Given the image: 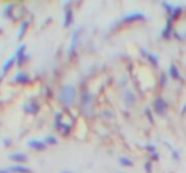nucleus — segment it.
Instances as JSON below:
<instances>
[{
	"label": "nucleus",
	"instance_id": "17",
	"mask_svg": "<svg viewBox=\"0 0 186 173\" xmlns=\"http://www.w3.org/2000/svg\"><path fill=\"white\" fill-rule=\"evenodd\" d=\"M14 5L13 4H9V5H7L5 8H4V11H3V16H4V18H12L13 17V11H14Z\"/></svg>",
	"mask_w": 186,
	"mask_h": 173
},
{
	"label": "nucleus",
	"instance_id": "14",
	"mask_svg": "<svg viewBox=\"0 0 186 173\" xmlns=\"http://www.w3.org/2000/svg\"><path fill=\"white\" fill-rule=\"evenodd\" d=\"M28 27H30V20H26L21 24L19 31H18V39H22L26 36V33H27V31H28Z\"/></svg>",
	"mask_w": 186,
	"mask_h": 173
},
{
	"label": "nucleus",
	"instance_id": "11",
	"mask_svg": "<svg viewBox=\"0 0 186 173\" xmlns=\"http://www.w3.org/2000/svg\"><path fill=\"white\" fill-rule=\"evenodd\" d=\"M40 108H41V106L36 102H32L30 104H26L24 106V112L28 113V115H37L40 112Z\"/></svg>",
	"mask_w": 186,
	"mask_h": 173
},
{
	"label": "nucleus",
	"instance_id": "35",
	"mask_svg": "<svg viewBox=\"0 0 186 173\" xmlns=\"http://www.w3.org/2000/svg\"><path fill=\"white\" fill-rule=\"evenodd\" d=\"M117 173H123V172H117Z\"/></svg>",
	"mask_w": 186,
	"mask_h": 173
},
{
	"label": "nucleus",
	"instance_id": "2",
	"mask_svg": "<svg viewBox=\"0 0 186 173\" xmlns=\"http://www.w3.org/2000/svg\"><path fill=\"white\" fill-rule=\"evenodd\" d=\"M153 107H154V112L159 116H165L167 113V110H168V104L167 102L161 98V97H158L156 101H154V104H153Z\"/></svg>",
	"mask_w": 186,
	"mask_h": 173
},
{
	"label": "nucleus",
	"instance_id": "3",
	"mask_svg": "<svg viewBox=\"0 0 186 173\" xmlns=\"http://www.w3.org/2000/svg\"><path fill=\"white\" fill-rule=\"evenodd\" d=\"M26 50H27V45H26V43L21 45L19 48L17 50V56H16V59H17V64H18V66L24 65L26 62L30 60V55L26 54Z\"/></svg>",
	"mask_w": 186,
	"mask_h": 173
},
{
	"label": "nucleus",
	"instance_id": "36",
	"mask_svg": "<svg viewBox=\"0 0 186 173\" xmlns=\"http://www.w3.org/2000/svg\"><path fill=\"white\" fill-rule=\"evenodd\" d=\"M0 32H2V28H0Z\"/></svg>",
	"mask_w": 186,
	"mask_h": 173
},
{
	"label": "nucleus",
	"instance_id": "23",
	"mask_svg": "<svg viewBox=\"0 0 186 173\" xmlns=\"http://www.w3.org/2000/svg\"><path fill=\"white\" fill-rule=\"evenodd\" d=\"M162 5H163V8H165V9H166V10L168 11V14L171 16V14H172V11H174V9H175V8L172 7L171 4H168V3H165V2L162 3Z\"/></svg>",
	"mask_w": 186,
	"mask_h": 173
},
{
	"label": "nucleus",
	"instance_id": "29",
	"mask_svg": "<svg viewBox=\"0 0 186 173\" xmlns=\"http://www.w3.org/2000/svg\"><path fill=\"white\" fill-rule=\"evenodd\" d=\"M151 159H152V161H158V159H159V154L158 153H153Z\"/></svg>",
	"mask_w": 186,
	"mask_h": 173
},
{
	"label": "nucleus",
	"instance_id": "4",
	"mask_svg": "<svg viewBox=\"0 0 186 173\" xmlns=\"http://www.w3.org/2000/svg\"><path fill=\"white\" fill-rule=\"evenodd\" d=\"M92 101H93V96L91 93H84L81 98V103H82V108L84 111V113H88L92 110Z\"/></svg>",
	"mask_w": 186,
	"mask_h": 173
},
{
	"label": "nucleus",
	"instance_id": "27",
	"mask_svg": "<svg viewBox=\"0 0 186 173\" xmlns=\"http://www.w3.org/2000/svg\"><path fill=\"white\" fill-rule=\"evenodd\" d=\"M3 144H4V146L12 145V139H10V138H4V139H3Z\"/></svg>",
	"mask_w": 186,
	"mask_h": 173
},
{
	"label": "nucleus",
	"instance_id": "13",
	"mask_svg": "<svg viewBox=\"0 0 186 173\" xmlns=\"http://www.w3.org/2000/svg\"><path fill=\"white\" fill-rule=\"evenodd\" d=\"M17 61V59H16V56H12V57H9L5 62H4V65H3V74L5 75V74H8V71L13 68V65H14V62Z\"/></svg>",
	"mask_w": 186,
	"mask_h": 173
},
{
	"label": "nucleus",
	"instance_id": "18",
	"mask_svg": "<svg viewBox=\"0 0 186 173\" xmlns=\"http://www.w3.org/2000/svg\"><path fill=\"white\" fill-rule=\"evenodd\" d=\"M119 164L123 166V167H133V166H134V163H133L131 159H129L126 157H120V158H119Z\"/></svg>",
	"mask_w": 186,
	"mask_h": 173
},
{
	"label": "nucleus",
	"instance_id": "30",
	"mask_svg": "<svg viewBox=\"0 0 186 173\" xmlns=\"http://www.w3.org/2000/svg\"><path fill=\"white\" fill-rule=\"evenodd\" d=\"M161 78H162V79H161V84H162V87H165V85H166V74H162Z\"/></svg>",
	"mask_w": 186,
	"mask_h": 173
},
{
	"label": "nucleus",
	"instance_id": "26",
	"mask_svg": "<svg viewBox=\"0 0 186 173\" xmlns=\"http://www.w3.org/2000/svg\"><path fill=\"white\" fill-rule=\"evenodd\" d=\"M145 115L148 116L149 121H151L152 124H154V121H153V116H152V113H151V110H149V108H147V110H145Z\"/></svg>",
	"mask_w": 186,
	"mask_h": 173
},
{
	"label": "nucleus",
	"instance_id": "19",
	"mask_svg": "<svg viewBox=\"0 0 186 173\" xmlns=\"http://www.w3.org/2000/svg\"><path fill=\"white\" fill-rule=\"evenodd\" d=\"M170 75H171V78H174V79H180V73H179V70H177V68L175 65L170 66Z\"/></svg>",
	"mask_w": 186,
	"mask_h": 173
},
{
	"label": "nucleus",
	"instance_id": "24",
	"mask_svg": "<svg viewBox=\"0 0 186 173\" xmlns=\"http://www.w3.org/2000/svg\"><path fill=\"white\" fill-rule=\"evenodd\" d=\"M144 169H145V172L147 173H152V169H153V167H152V162H147L144 164Z\"/></svg>",
	"mask_w": 186,
	"mask_h": 173
},
{
	"label": "nucleus",
	"instance_id": "31",
	"mask_svg": "<svg viewBox=\"0 0 186 173\" xmlns=\"http://www.w3.org/2000/svg\"><path fill=\"white\" fill-rule=\"evenodd\" d=\"M0 173H10L8 168H0Z\"/></svg>",
	"mask_w": 186,
	"mask_h": 173
},
{
	"label": "nucleus",
	"instance_id": "32",
	"mask_svg": "<svg viewBox=\"0 0 186 173\" xmlns=\"http://www.w3.org/2000/svg\"><path fill=\"white\" fill-rule=\"evenodd\" d=\"M181 113H182V115H185V113H186V104L184 106V110H182V112H181Z\"/></svg>",
	"mask_w": 186,
	"mask_h": 173
},
{
	"label": "nucleus",
	"instance_id": "34",
	"mask_svg": "<svg viewBox=\"0 0 186 173\" xmlns=\"http://www.w3.org/2000/svg\"><path fill=\"white\" fill-rule=\"evenodd\" d=\"M3 78H4V76H0V83H2V82H3Z\"/></svg>",
	"mask_w": 186,
	"mask_h": 173
},
{
	"label": "nucleus",
	"instance_id": "16",
	"mask_svg": "<svg viewBox=\"0 0 186 173\" xmlns=\"http://www.w3.org/2000/svg\"><path fill=\"white\" fill-rule=\"evenodd\" d=\"M172 20L170 17H168V20H167V23H166V27H165V30H163V32H162V37L163 38H170V36H171V31H172Z\"/></svg>",
	"mask_w": 186,
	"mask_h": 173
},
{
	"label": "nucleus",
	"instance_id": "25",
	"mask_svg": "<svg viewBox=\"0 0 186 173\" xmlns=\"http://www.w3.org/2000/svg\"><path fill=\"white\" fill-rule=\"evenodd\" d=\"M145 149H147L148 152H151L152 154H153V153H156V146H154V145H152V144H147V145H145Z\"/></svg>",
	"mask_w": 186,
	"mask_h": 173
},
{
	"label": "nucleus",
	"instance_id": "6",
	"mask_svg": "<svg viewBox=\"0 0 186 173\" xmlns=\"http://www.w3.org/2000/svg\"><path fill=\"white\" fill-rule=\"evenodd\" d=\"M79 32L81 30H75L73 32V36H72V43H70V48H69V55H74V52L77 50V46H78V42H79Z\"/></svg>",
	"mask_w": 186,
	"mask_h": 173
},
{
	"label": "nucleus",
	"instance_id": "33",
	"mask_svg": "<svg viewBox=\"0 0 186 173\" xmlns=\"http://www.w3.org/2000/svg\"><path fill=\"white\" fill-rule=\"evenodd\" d=\"M61 173H73V172H70V171H64V172H61Z\"/></svg>",
	"mask_w": 186,
	"mask_h": 173
},
{
	"label": "nucleus",
	"instance_id": "10",
	"mask_svg": "<svg viewBox=\"0 0 186 173\" xmlns=\"http://www.w3.org/2000/svg\"><path fill=\"white\" fill-rule=\"evenodd\" d=\"M8 158L10 159V161H13V162H18V163H23V162H26V161H28L27 154L21 153V152H16V153H13V154H10Z\"/></svg>",
	"mask_w": 186,
	"mask_h": 173
},
{
	"label": "nucleus",
	"instance_id": "1",
	"mask_svg": "<svg viewBox=\"0 0 186 173\" xmlns=\"http://www.w3.org/2000/svg\"><path fill=\"white\" fill-rule=\"evenodd\" d=\"M77 97V90L73 85H64L59 92V101L65 107L72 106Z\"/></svg>",
	"mask_w": 186,
	"mask_h": 173
},
{
	"label": "nucleus",
	"instance_id": "21",
	"mask_svg": "<svg viewBox=\"0 0 186 173\" xmlns=\"http://www.w3.org/2000/svg\"><path fill=\"white\" fill-rule=\"evenodd\" d=\"M147 59L149 60V62L154 66V68H158V57H157L154 54H148V55H147Z\"/></svg>",
	"mask_w": 186,
	"mask_h": 173
},
{
	"label": "nucleus",
	"instance_id": "20",
	"mask_svg": "<svg viewBox=\"0 0 186 173\" xmlns=\"http://www.w3.org/2000/svg\"><path fill=\"white\" fill-rule=\"evenodd\" d=\"M44 143H45L46 145H58V144H59V140H58L55 136H46L45 140H44Z\"/></svg>",
	"mask_w": 186,
	"mask_h": 173
},
{
	"label": "nucleus",
	"instance_id": "7",
	"mask_svg": "<svg viewBox=\"0 0 186 173\" xmlns=\"http://www.w3.org/2000/svg\"><path fill=\"white\" fill-rule=\"evenodd\" d=\"M27 145L30 146L31 149H35V150H45L46 149V144L41 140H38V139H32V140H28Z\"/></svg>",
	"mask_w": 186,
	"mask_h": 173
},
{
	"label": "nucleus",
	"instance_id": "8",
	"mask_svg": "<svg viewBox=\"0 0 186 173\" xmlns=\"http://www.w3.org/2000/svg\"><path fill=\"white\" fill-rule=\"evenodd\" d=\"M73 22H74V13H73V9H72V8H66L63 25L66 28V27H69V25H72V24H73Z\"/></svg>",
	"mask_w": 186,
	"mask_h": 173
},
{
	"label": "nucleus",
	"instance_id": "22",
	"mask_svg": "<svg viewBox=\"0 0 186 173\" xmlns=\"http://www.w3.org/2000/svg\"><path fill=\"white\" fill-rule=\"evenodd\" d=\"M181 11H182V8H181V7H177V8H175V9H174V11H172V14L170 16V18H171L172 20L177 19V18L180 17V14H181Z\"/></svg>",
	"mask_w": 186,
	"mask_h": 173
},
{
	"label": "nucleus",
	"instance_id": "28",
	"mask_svg": "<svg viewBox=\"0 0 186 173\" xmlns=\"http://www.w3.org/2000/svg\"><path fill=\"white\" fill-rule=\"evenodd\" d=\"M172 157H174L175 161H180V155L179 153H176V150H172Z\"/></svg>",
	"mask_w": 186,
	"mask_h": 173
},
{
	"label": "nucleus",
	"instance_id": "12",
	"mask_svg": "<svg viewBox=\"0 0 186 173\" xmlns=\"http://www.w3.org/2000/svg\"><path fill=\"white\" fill-rule=\"evenodd\" d=\"M10 173H31V168L24 167V166H13V167H8Z\"/></svg>",
	"mask_w": 186,
	"mask_h": 173
},
{
	"label": "nucleus",
	"instance_id": "5",
	"mask_svg": "<svg viewBox=\"0 0 186 173\" xmlns=\"http://www.w3.org/2000/svg\"><path fill=\"white\" fill-rule=\"evenodd\" d=\"M145 14L143 13H133V14H128L123 18V23H133V22H138V20H144Z\"/></svg>",
	"mask_w": 186,
	"mask_h": 173
},
{
	"label": "nucleus",
	"instance_id": "15",
	"mask_svg": "<svg viewBox=\"0 0 186 173\" xmlns=\"http://www.w3.org/2000/svg\"><path fill=\"white\" fill-rule=\"evenodd\" d=\"M124 101H125V103H126L128 106H133V104H135L137 99H135V96H134V93H133L131 90H126Z\"/></svg>",
	"mask_w": 186,
	"mask_h": 173
},
{
	"label": "nucleus",
	"instance_id": "9",
	"mask_svg": "<svg viewBox=\"0 0 186 173\" xmlns=\"http://www.w3.org/2000/svg\"><path fill=\"white\" fill-rule=\"evenodd\" d=\"M14 82L18 83V84H27L31 82V76L27 74V73H17L14 75Z\"/></svg>",
	"mask_w": 186,
	"mask_h": 173
}]
</instances>
